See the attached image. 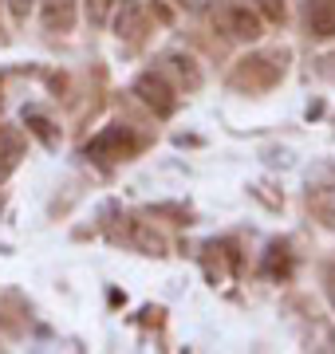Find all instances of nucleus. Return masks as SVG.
Instances as JSON below:
<instances>
[{
	"mask_svg": "<svg viewBox=\"0 0 335 354\" xmlns=\"http://www.w3.org/2000/svg\"><path fill=\"white\" fill-rule=\"evenodd\" d=\"M320 213H323V221L335 228V189H327V193L320 197Z\"/></svg>",
	"mask_w": 335,
	"mask_h": 354,
	"instance_id": "4468645a",
	"label": "nucleus"
},
{
	"mask_svg": "<svg viewBox=\"0 0 335 354\" xmlns=\"http://www.w3.org/2000/svg\"><path fill=\"white\" fill-rule=\"evenodd\" d=\"M24 122H28V130H32V134L44 142V146H48V150H52L55 142H60V134H55L52 122H48V118H44L39 111H24Z\"/></svg>",
	"mask_w": 335,
	"mask_h": 354,
	"instance_id": "1a4fd4ad",
	"label": "nucleus"
},
{
	"mask_svg": "<svg viewBox=\"0 0 335 354\" xmlns=\"http://www.w3.org/2000/svg\"><path fill=\"white\" fill-rule=\"evenodd\" d=\"M181 8H185V12H194V16H201V12H209V8H213V4H217V0H178Z\"/></svg>",
	"mask_w": 335,
	"mask_h": 354,
	"instance_id": "dca6fc26",
	"label": "nucleus"
},
{
	"mask_svg": "<svg viewBox=\"0 0 335 354\" xmlns=\"http://www.w3.org/2000/svg\"><path fill=\"white\" fill-rule=\"evenodd\" d=\"M142 32H146V8H142V0H115V36L138 39Z\"/></svg>",
	"mask_w": 335,
	"mask_h": 354,
	"instance_id": "7ed1b4c3",
	"label": "nucleus"
},
{
	"mask_svg": "<svg viewBox=\"0 0 335 354\" xmlns=\"http://www.w3.org/2000/svg\"><path fill=\"white\" fill-rule=\"evenodd\" d=\"M304 24L316 39L335 36V0H308L304 4Z\"/></svg>",
	"mask_w": 335,
	"mask_h": 354,
	"instance_id": "20e7f679",
	"label": "nucleus"
},
{
	"mask_svg": "<svg viewBox=\"0 0 335 354\" xmlns=\"http://www.w3.org/2000/svg\"><path fill=\"white\" fill-rule=\"evenodd\" d=\"M170 64L178 67V75L185 79V87H201V71H197V59L194 55H170Z\"/></svg>",
	"mask_w": 335,
	"mask_h": 354,
	"instance_id": "9d476101",
	"label": "nucleus"
},
{
	"mask_svg": "<svg viewBox=\"0 0 335 354\" xmlns=\"http://www.w3.org/2000/svg\"><path fill=\"white\" fill-rule=\"evenodd\" d=\"M130 241L138 244L146 256H166V241H162V232H154L146 221H134V225H130Z\"/></svg>",
	"mask_w": 335,
	"mask_h": 354,
	"instance_id": "0eeeda50",
	"label": "nucleus"
},
{
	"mask_svg": "<svg viewBox=\"0 0 335 354\" xmlns=\"http://www.w3.org/2000/svg\"><path fill=\"white\" fill-rule=\"evenodd\" d=\"M39 20L48 32H71L75 28V0H39Z\"/></svg>",
	"mask_w": 335,
	"mask_h": 354,
	"instance_id": "423d86ee",
	"label": "nucleus"
},
{
	"mask_svg": "<svg viewBox=\"0 0 335 354\" xmlns=\"http://www.w3.org/2000/svg\"><path fill=\"white\" fill-rule=\"evenodd\" d=\"M32 8H36V0H8V12H12L16 20H28Z\"/></svg>",
	"mask_w": 335,
	"mask_h": 354,
	"instance_id": "2eb2a0df",
	"label": "nucleus"
},
{
	"mask_svg": "<svg viewBox=\"0 0 335 354\" xmlns=\"http://www.w3.org/2000/svg\"><path fill=\"white\" fill-rule=\"evenodd\" d=\"M327 295H332V307H335V272H332V283H327Z\"/></svg>",
	"mask_w": 335,
	"mask_h": 354,
	"instance_id": "f3484780",
	"label": "nucleus"
},
{
	"mask_svg": "<svg viewBox=\"0 0 335 354\" xmlns=\"http://www.w3.org/2000/svg\"><path fill=\"white\" fill-rule=\"evenodd\" d=\"M257 12L264 16V20H272V24H280L284 20V0H257Z\"/></svg>",
	"mask_w": 335,
	"mask_h": 354,
	"instance_id": "ddd939ff",
	"label": "nucleus"
},
{
	"mask_svg": "<svg viewBox=\"0 0 335 354\" xmlns=\"http://www.w3.org/2000/svg\"><path fill=\"white\" fill-rule=\"evenodd\" d=\"M225 28H229V36H237V39H260V12L257 8H248V4H233L229 12H225Z\"/></svg>",
	"mask_w": 335,
	"mask_h": 354,
	"instance_id": "39448f33",
	"label": "nucleus"
},
{
	"mask_svg": "<svg viewBox=\"0 0 335 354\" xmlns=\"http://www.w3.org/2000/svg\"><path fill=\"white\" fill-rule=\"evenodd\" d=\"M16 162H20V138L16 134H0V181L16 169Z\"/></svg>",
	"mask_w": 335,
	"mask_h": 354,
	"instance_id": "6e6552de",
	"label": "nucleus"
},
{
	"mask_svg": "<svg viewBox=\"0 0 335 354\" xmlns=\"http://www.w3.org/2000/svg\"><path fill=\"white\" fill-rule=\"evenodd\" d=\"M130 150H134V134L127 127H107L87 142V158H95V162H118Z\"/></svg>",
	"mask_w": 335,
	"mask_h": 354,
	"instance_id": "f03ea898",
	"label": "nucleus"
},
{
	"mask_svg": "<svg viewBox=\"0 0 335 354\" xmlns=\"http://www.w3.org/2000/svg\"><path fill=\"white\" fill-rule=\"evenodd\" d=\"M134 95L142 99V106H150L154 114H174V106H178V95H174V87L166 83V75H158V71H142L138 79H134Z\"/></svg>",
	"mask_w": 335,
	"mask_h": 354,
	"instance_id": "f257e3e1",
	"label": "nucleus"
},
{
	"mask_svg": "<svg viewBox=\"0 0 335 354\" xmlns=\"http://www.w3.org/2000/svg\"><path fill=\"white\" fill-rule=\"evenodd\" d=\"M264 272H269V276H276V272L288 276V256H284L280 244H272V248H269V264H264Z\"/></svg>",
	"mask_w": 335,
	"mask_h": 354,
	"instance_id": "f8f14e48",
	"label": "nucleus"
},
{
	"mask_svg": "<svg viewBox=\"0 0 335 354\" xmlns=\"http://www.w3.org/2000/svg\"><path fill=\"white\" fill-rule=\"evenodd\" d=\"M111 12H115V0H87V20L95 28H103L111 20Z\"/></svg>",
	"mask_w": 335,
	"mask_h": 354,
	"instance_id": "9b49d317",
	"label": "nucleus"
}]
</instances>
